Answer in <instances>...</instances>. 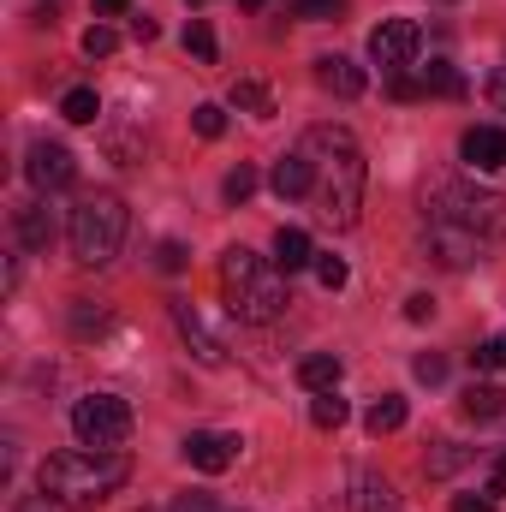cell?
I'll return each instance as SVG.
<instances>
[{
    "mask_svg": "<svg viewBox=\"0 0 506 512\" xmlns=\"http://www.w3.org/2000/svg\"><path fill=\"white\" fill-rule=\"evenodd\" d=\"M268 185H274V197H286V203H310V161H304V149L280 155L274 173H268Z\"/></svg>",
    "mask_w": 506,
    "mask_h": 512,
    "instance_id": "obj_14",
    "label": "cell"
},
{
    "mask_svg": "<svg viewBox=\"0 0 506 512\" xmlns=\"http://www.w3.org/2000/svg\"><path fill=\"white\" fill-rule=\"evenodd\" d=\"M459 465H471V447H459V441H435V447H429V459H423V471H429V477H453Z\"/></svg>",
    "mask_w": 506,
    "mask_h": 512,
    "instance_id": "obj_23",
    "label": "cell"
},
{
    "mask_svg": "<svg viewBox=\"0 0 506 512\" xmlns=\"http://www.w3.org/2000/svg\"><path fill=\"white\" fill-rule=\"evenodd\" d=\"M143 512H149V507H143Z\"/></svg>",
    "mask_w": 506,
    "mask_h": 512,
    "instance_id": "obj_46",
    "label": "cell"
},
{
    "mask_svg": "<svg viewBox=\"0 0 506 512\" xmlns=\"http://www.w3.org/2000/svg\"><path fill=\"white\" fill-rule=\"evenodd\" d=\"M239 6H251V12H256V6H262V0H239Z\"/></svg>",
    "mask_w": 506,
    "mask_h": 512,
    "instance_id": "obj_45",
    "label": "cell"
},
{
    "mask_svg": "<svg viewBox=\"0 0 506 512\" xmlns=\"http://www.w3.org/2000/svg\"><path fill=\"white\" fill-rule=\"evenodd\" d=\"M471 364H477V370H506V334H495V340H483V346L471 352Z\"/></svg>",
    "mask_w": 506,
    "mask_h": 512,
    "instance_id": "obj_33",
    "label": "cell"
},
{
    "mask_svg": "<svg viewBox=\"0 0 506 512\" xmlns=\"http://www.w3.org/2000/svg\"><path fill=\"white\" fill-rule=\"evenodd\" d=\"M90 6H96L102 18H126V12H131V0H90Z\"/></svg>",
    "mask_w": 506,
    "mask_h": 512,
    "instance_id": "obj_42",
    "label": "cell"
},
{
    "mask_svg": "<svg viewBox=\"0 0 506 512\" xmlns=\"http://www.w3.org/2000/svg\"><path fill=\"white\" fill-rule=\"evenodd\" d=\"M489 102L506 114V66H495V72H489Z\"/></svg>",
    "mask_w": 506,
    "mask_h": 512,
    "instance_id": "obj_40",
    "label": "cell"
},
{
    "mask_svg": "<svg viewBox=\"0 0 506 512\" xmlns=\"http://www.w3.org/2000/svg\"><path fill=\"white\" fill-rule=\"evenodd\" d=\"M185 459H191L197 471L221 477V471L239 459V435H221V429H197V435H185Z\"/></svg>",
    "mask_w": 506,
    "mask_h": 512,
    "instance_id": "obj_10",
    "label": "cell"
},
{
    "mask_svg": "<svg viewBox=\"0 0 506 512\" xmlns=\"http://www.w3.org/2000/svg\"><path fill=\"white\" fill-rule=\"evenodd\" d=\"M298 382L310 387V393H328V387H340V358H334V352H316V358H304V364H298Z\"/></svg>",
    "mask_w": 506,
    "mask_h": 512,
    "instance_id": "obj_19",
    "label": "cell"
},
{
    "mask_svg": "<svg viewBox=\"0 0 506 512\" xmlns=\"http://www.w3.org/2000/svg\"><path fill=\"white\" fill-rule=\"evenodd\" d=\"M417 48H423V30L411 18H387V24H376V36H370V60H376L381 72H405L417 60Z\"/></svg>",
    "mask_w": 506,
    "mask_h": 512,
    "instance_id": "obj_8",
    "label": "cell"
},
{
    "mask_svg": "<svg viewBox=\"0 0 506 512\" xmlns=\"http://www.w3.org/2000/svg\"><path fill=\"white\" fill-rule=\"evenodd\" d=\"M173 328L185 334V346H191V358H197V364H209V370H215V364H227V346H221V340L209 334V322L197 316V304L173 298Z\"/></svg>",
    "mask_w": 506,
    "mask_h": 512,
    "instance_id": "obj_9",
    "label": "cell"
},
{
    "mask_svg": "<svg viewBox=\"0 0 506 512\" xmlns=\"http://www.w3.org/2000/svg\"><path fill=\"white\" fill-rule=\"evenodd\" d=\"M453 512H495V495H453Z\"/></svg>",
    "mask_w": 506,
    "mask_h": 512,
    "instance_id": "obj_38",
    "label": "cell"
},
{
    "mask_svg": "<svg viewBox=\"0 0 506 512\" xmlns=\"http://www.w3.org/2000/svg\"><path fill=\"white\" fill-rule=\"evenodd\" d=\"M316 84H322L328 96H340V102H358L370 78H364V66H352L346 54H322V60H316Z\"/></svg>",
    "mask_w": 506,
    "mask_h": 512,
    "instance_id": "obj_12",
    "label": "cell"
},
{
    "mask_svg": "<svg viewBox=\"0 0 506 512\" xmlns=\"http://www.w3.org/2000/svg\"><path fill=\"white\" fill-rule=\"evenodd\" d=\"M364 429H370V435H393V429H405V399H399V393H381L376 405L364 411Z\"/></svg>",
    "mask_w": 506,
    "mask_h": 512,
    "instance_id": "obj_20",
    "label": "cell"
},
{
    "mask_svg": "<svg viewBox=\"0 0 506 512\" xmlns=\"http://www.w3.org/2000/svg\"><path fill=\"white\" fill-rule=\"evenodd\" d=\"M191 131H197V137H209V143H215V137H221V131H227V114H221V108H215V102H203V108H191Z\"/></svg>",
    "mask_w": 506,
    "mask_h": 512,
    "instance_id": "obj_29",
    "label": "cell"
},
{
    "mask_svg": "<svg viewBox=\"0 0 506 512\" xmlns=\"http://www.w3.org/2000/svg\"><path fill=\"white\" fill-rule=\"evenodd\" d=\"M30 24H42V30H54V24H60V12H54V6H36V12H30Z\"/></svg>",
    "mask_w": 506,
    "mask_h": 512,
    "instance_id": "obj_44",
    "label": "cell"
},
{
    "mask_svg": "<svg viewBox=\"0 0 506 512\" xmlns=\"http://www.w3.org/2000/svg\"><path fill=\"white\" fill-rule=\"evenodd\" d=\"M274 268L280 274H298V268H316V245L304 227H280L274 233Z\"/></svg>",
    "mask_w": 506,
    "mask_h": 512,
    "instance_id": "obj_15",
    "label": "cell"
},
{
    "mask_svg": "<svg viewBox=\"0 0 506 512\" xmlns=\"http://www.w3.org/2000/svg\"><path fill=\"white\" fill-rule=\"evenodd\" d=\"M131 483V459L126 453H102V447H66V453H48L42 471H36V489L42 501L66 512H90L102 507L108 495H120Z\"/></svg>",
    "mask_w": 506,
    "mask_h": 512,
    "instance_id": "obj_2",
    "label": "cell"
},
{
    "mask_svg": "<svg viewBox=\"0 0 506 512\" xmlns=\"http://www.w3.org/2000/svg\"><path fill=\"white\" fill-rule=\"evenodd\" d=\"M114 48H120V36H114L108 24H90V30H84V54H90V60H108Z\"/></svg>",
    "mask_w": 506,
    "mask_h": 512,
    "instance_id": "obj_31",
    "label": "cell"
},
{
    "mask_svg": "<svg viewBox=\"0 0 506 512\" xmlns=\"http://www.w3.org/2000/svg\"><path fill=\"white\" fill-rule=\"evenodd\" d=\"M233 108H245L256 120H274V96H268L262 78H239V84H233Z\"/></svg>",
    "mask_w": 506,
    "mask_h": 512,
    "instance_id": "obj_22",
    "label": "cell"
},
{
    "mask_svg": "<svg viewBox=\"0 0 506 512\" xmlns=\"http://www.w3.org/2000/svg\"><path fill=\"white\" fill-rule=\"evenodd\" d=\"M423 209H429V227H453L483 245L506 239V191L471 185V179H435L423 191Z\"/></svg>",
    "mask_w": 506,
    "mask_h": 512,
    "instance_id": "obj_3",
    "label": "cell"
},
{
    "mask_svg": "<svg viewBox=\"0 0 506 512\" xmlns=\"http://www.w3.org/2000/svg\"><path fill=\"white\" fill-rule=\"evenodd\" d=\"M346 417H352V411H346V399H340V393H334V387H328V393H316V399H310V423H316V429H340V423H346Z\"/></svg>",
    "mask_w": 506,
    "mask_h": 512,
    "instance_id": "obj_26",
    "label": "cell"
},
{
    "mask_svg": "<svg viewBox=\"0 0 506 512\" xmlns=\"http://www.w3.org/2000/svg\"><path fill=\"white\" fill-rule=\"evenodd\" d=\"M131 36H137V42H155V18L137 12V18H131Z\"/></svg>",
    "mask_w": 506,
    "mask_h": 512,
    "instance_id": "obj_43",
    "label": "cell"
},
{
    "mask_svg": "<svg viewBox=\"0 0 506 512\" xmlns=\"http://www.w3.org/2000/svg\"><path fill=\"white\" fill-rule=\"evenodd\" d=\"M66 239H72V256H78L84 268H108V262L120 256V245H126V203H120L114 191L84 197V203L72 209Z\"/></svg>",
    "mask_w": 506,
    "mask_h": 512,
    "instance_id": "obj_5",
    "label": "cell"
},
{
    "mask_svg": "<svg viewBox=\"0 0 506 512\" xmlns=\"http://www.w3.org/2000/svg\"><path fill=\"white\" fill-rule=\"evenodd\" d=\"M423 84H429V96H447V102L465 96V72H459L453 60H429V66H423Z\"/></svg>",
    "mask_w": 506,
    "mask_h": 512,
    "instance_id": "obj_18",
    "label": "cell"
},
{
    "mask_svg": "<svg viewBox=\"0 0 506 512\" xmlns=\"http://www.w3.org/2000/svg\"><path fill=\"white\" fill-rule=\"evenodd\" d=\"M387 96H393V102H423L429 84H423L417 72H387Z\"/></svg>",
    "mask_w": 506,
    "mask_h": 512,
    "instance_id": "obj_28",
    "label": "cell"
},
{
    "mask_svg": "<svg viewBox=\"0 0 506 512\" xmlns=\"http://www.w3.org/2000/svg\"><path fill=\"white\" fill-rule=\"evenodd\" d=\"M18 245H24V251H48V245H54V215H48L42 203H24V209H18Z\"/></svg>",
    "mask_w": 506,
    "mask_h": 512,
    "instance_id": "obj_17",
    "label": "cell"
},
{
    "mask_svg": "<svg viewBox=\"0 0 506 512\" xmlns=\"http://www.w3.org/2000/svg\"><path fill=\"white\" fill-rule=\"evenodd\" d=\"M24 179L48 197V191H66L72 179H78V161H72V149L66 143H30V155H24Z\"/></svg>",
    "mask_w": 506,
    "mask_h": 512,
    "instance_id": "obj_7",
    "label": "cell"
},
{
    "mask_svg": "<svg viewBox=\"0 0 506 512\" xmlns=\"http://www.w3.org/2000/svg\"><path fill=\"white\" fill-rule=\"evenodd\" d=\"M72 435L78 447H102V453H120L131 435V405L120 393H84L72 405Z\"/></svg>",
    "mask_w": 506,
    "mask_h": 512,
    "instance_id": "obj_6",
    "label": "cell"
},
{
    "mask_svg": "<svg viewBox=\"0 0 506 512\" xmlns=\"http://www.w3.org/2000/svg\"><path fill=\"white\" fill-rule=\"evenodd\" d=\"M185 48L203 60V66H215V54H221V42H215V30H209V18H191L185 24Z\"/></svg>",
    "mask_w": 506,
    "mask_h": 512,
    "instance_id": "obj_27",
    "label": "cell"
},
{
    "mask_svg": "<svg viewBox=\"0 0 506 512\" xmlns=\"http://www.w3.org/2000/svg\"><path fill=\"white\" fill-rule=\"evenodd\" d=\"M72 328H78V334H102V328H108V310H90V304L78 298V310H72Z\"/></svg>",
    "mask_w": 506,
    "mask_h": 512,
    "instance_id": "obj_35",
    "label": "cell"
},
{
    "mask_svg": "<svg viewBox=\"0 0 506 512\" xmlns=\"http://www.w3.org/2000/svg\"><path fill=\"white\" fill-rule=\"evenodd\" d=\"M459 405H465V417H501L506 411V393L495 382H471L459 393Z\"/></svg>",
    "mask_w": 506,
    "mask_h": 512,
    "instance_id": "obj_21",
    "label": "cell"
},
{
    "mask_svg": "<svg viewBox=\"0 0 506 512\" xmlns=\"http://www.w3.org/2000/svg\"><path fill=\"white\" fill-rule=\"evenodd\" d=\"M316 280H322L328 292H340V286L352 280V268H346V256H322V251H316Z\"/></svg>",
    "mask_w": 506,
    "mask_h": 512,
    "instance_id": "obj_30",
    "label": "cell"
},
{
    "mask_svg": "<svg viewBox=\"0 0 506 512\" xmlns=\"http://www.w3.org/2000/svg\"><path fill=\"white\" fill-rule=\"evenodd\" d=\"M459 155H465V167H477V173L506 167V126H471L459 137Z\"/></svg>",
    "mask_w": 506,
    "mask_h": 512,
    "instance_id": "obj_11",
    "label": "cell"
},
{
    "mask_svg": "<svg viewBox=\"0 0 506 512\" xmlns=\"http://www.w3.org/2000/svg\"><path fill=\"white\" fill-rule=\"evenodd\" d=\"M221 191H227V203H245V197L256 191V167H245V161H239V167L227 173V185H221Z\"/></svg>",
    "mask_w": 506,
    "mask_h": 512,
    "instance_id": "obj_32",
    "label": "cell"
},
{
    "mask_svg": "<svg viewBox=\"0 0 506 512\" xmlns=\"http://www.w3.org/2000/svg\"><path fill=\"white\" fill-rule=\"evenodd\" d=\"M411 370H417V382H447V358H441V352H417V364H411Z\"/></svg>",
    "mask_w": 506,
    "mask_h": 512,
    "instance_id": "obj_34",
    "label": "cell"
},
{
    "mask_svg": "<svg viewBox=\"0 0 506 512\" xmlns=\"http://www.w3.org/2000/svg\"><path fill=\"white\" fill-rule=\"evenodd\" d=\"M221 292H227V310L239 322H274L292 298H286V274L274 268V256H256L245 245L221 256Z\"/></svg>",
    "mask_w": 506,
    "mask_h": 512,
    "instance_id": "obj_4",
    "label": "cell"
},
{
    "mask_svg": "<svg viewBox=\"0 0 506 512\" xmlns=\"http://www.w3.org/2000/svg\"><path fill=\"white\" fill-rule=\"evenodd\" d=\"M489 495H506V453L489 465Z\"/></svg>",
    "mask_w": 506,
    "mask_h": 512,
    "instance_id": "obj_41",
    "label": "cell"
},
{
    "mask_svg": "<svg viewBox=\"0 0 506 512\" xmlns=\"http://www.w3.org/2000/svg\"><path fill=\"white\" fill-rule=\"evenodd\" d=\"M304 161H310V209L322 227H358V209H364V185H370V167H364V149L346 126H310L304 131Z\"/></svg>",
    "mask_w": 506,
    "mask_h": 512,
    "instance_id": "obj_1",
    "label": "cell"
},
{
    "mask_svg": "<svg viewBox=\"0 0 506 512\" xmlns=\"http://www.w3.org/2000/svg\"><path fill=\"white\" fill-rule=\"evenodd\" d=\"M489 251L483 239H471V233H453V227H429V256L441 262V268H471L477 256Z\"/></svg>",
    "mask_w": 506,
    "mask_h": 512,
    "instance_id": "obj_13",
    "label": "cell"
},
{
    "mask_svg": "<svg viewBox=\"0 0 506 512\" xmlns=\"http://www.w3.org/2000/svg\"><path fill=\"white\" fill-rule=\"evenodd\" d=\"M60 114H66L72 126H96V114H102V96L78 84V90H66V102H60Z\"/></svg>",
    "mask_w": 506,
    "mask_h": 512,
    "instance_id": "obj_24",
    "label": "cell"
},
{
    "mask_svg": "<svg viewBox=\"0 0 506 512\" xmlns=\"http://www.w3.org/2000/svg\"><path fill=\"white\" fill-rule=\"evenodd\" d=\"M429 316H435V298L429 292H411L405 298V322H429Z\"/></svg>",
    "mask_w": 506,
    "mask_h": 512,
    "instance_id": "obj_37",
    "label": "cell"
},
{
    "mask_svg": "<svg viewBox=\"0 0 506 512\" xmlns=\"http://www.w3.org/2000/svg\"><path fill=\"white\" fill-rule=\"evenodd\" d=\"M352 512H399V489L376 471H358L352 477Z\"/></svg>",
    "mask_w": 506,
    "mask_h": 512,
    "instance_id": "obj_16",
    "label": "cell"
},
{
    "mask_svg": "<svg viewBox=\"0 0 506 512\" xmlns=\"http://www.w3.org/2000/svg\"><path fill=\"white\" fill-rule=\"evenodd\" d=\"M155 262H161V268H167V274H179V268H185V262H191V251H185V245H179V239H161V245H155Z\"/></svg>",
    "mask_w": 506,
    "mask_h": 512,
    "instance_id": "obj_36",
    "label": "cell"
},
{
    "mask_svg": "<svg viewBox=\"0 0 506 512\" xmlns=\"http://www.w3.org/2000/svg\"><path fill=\"white\" fill-rule=\"evenodd\" d=\"M173 512H215V501H209L203 489H191V495H179V501H173Z\"/></svg>",
    "mask_w": 506,
    "mask_h": 512,
    "instance_id": "obj_39",
    "label": "cell"
},
{
    "mask_svg": "<svg viewBox=\"0 0 506 512\" xmlns=\"http://www.w3.org/2000/svg\"><path fill=\"white\" fill-rule=\"evenodd\" d=\"M286 18H304V24H334V18H346V0H286Z\"/></svg>",
    "mask_w": 506,
    "mask_h": 512,
    "instance_id": "obj_25",
    "label": "cell"
}]
</instances>
